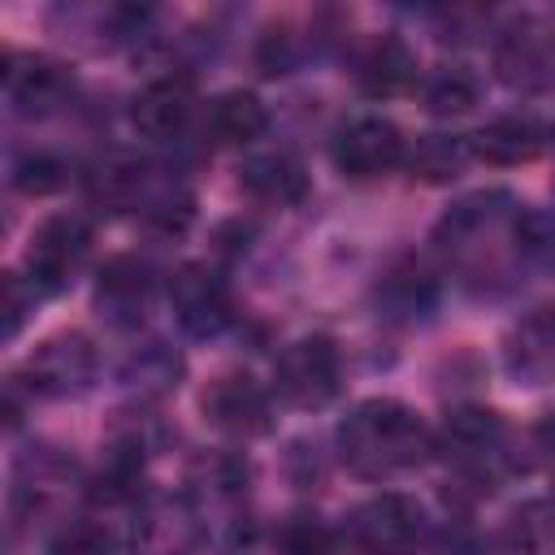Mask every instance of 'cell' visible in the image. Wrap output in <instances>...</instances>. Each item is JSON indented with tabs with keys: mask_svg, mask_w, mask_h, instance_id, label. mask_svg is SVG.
<instances>
[{
	"mask_svg": "<svg viewBox=\"0 0 555 555\" xmlns=\"http://www.w3.org/2000/svg\"><path fill=\"white\" fill-rule=\"evenodd\" d=\"M464 160H468V139L425 134V139H416L408 165H412V173L425 178V182H447V178H455V173L464 169Z\"/></svg>",
	"mask_w": 555,
	"mask_h": 555,
	"instance_id": "obj_24",
	"label": "cell"
},
{
	"mask_svg": "<svg viewBox=\"0 0 555 555\" xmlns=\"http://www.w3.org/2000/svg\"><path fill=\"white\" fill-rule=\"evenodd\" d=\"M147 182H152V169L147 160L130 156V152H108L91 165L87 173V191L100 208L108 212H126V208H139L147 199Z\"/></svg>",
	"mask_w": 555,
	"mask_h": 555,
	"instance_id": "obj_17",
	"label": "cell"
},
{
	"mask_svg": "<svg viewBox=\"0 0 555 555\" xmlns=\"http://www.w3.org/2000/svg\"><path fill=\"white\" fill-rule=\"evenodd\" d=\"M22 317H26L22 278H17V273H4V338H13V334L22 330Z\"/></svg>",
	"mask_w": 555,
	"mask_h": 555,
	"instance_id": "obj_30",
	"label": "cell"
},
{
	"mask_svg": "<svg viewBox=\"0 0 555 555\" xmlns=\"http://www.w3.org/2000/svg\"><path fill=\"white\" fill-rule=\"evenodd\" d=\"M169 308H173V321L191 338H212V334H221L234 321L230 286L208 264H182V269H173V278H169Z\"/></svg>",
	"mask_w": 555,
	"mask_h": 555,
	"instance_id": "obj_6",
	"label": "cell"
},
{
	"mask_svg": "<svg viewBox=\"0 0 555 555\" xmlns=\"http://www.w3.org/2000/svg\"><path fill=\"white\" fill-rule=\"evenodd\" d=\"M425 104L429 113L438 117H455V113H468L477 104V78L468 69H438L425 78Z\"/></svg>",
	"mask_w": 555,
	"mask_h": 555,
	"instance_id": "obj_25",
	"label": "cell"
},
{
	"mask_svg": "<svg viewBox=\"0 0 555 555\" xmlns=\"http://www.w3.org/2000/svg\"><path fill=\"white\" fill-rule=\"evenodd\" d=\"M278 555H338V538L321 516H291L278 529Z\"/></svg>",
	"mask_w": 555,
	"mask_h": 555,
	"instance_id": "obj_26",
	"label": "cell"
},
{
	"mask_svg": "<svg viewBox=\"0 0 555 555\" xmlns=\"http://www.w3.org/2000/svg\"><path fill=\"white\" fill-rule=\"evenodd\" d=\"M204 416L230 438H260L273 425L269 390L247 373H225L204 390Z\"/></svg>",
	"mask_w": 555,
	"mask_h": 555,
	"instance_id": "obj_11",
	"label": "cell"
},
{
	"mask_svg": "<svg viewBox=\"0 0 555 555\" xmlns=\"http://www.w3.org/2000/svg\"><path fill=\"white\" fill-rule=\"evenodd\" d=\"M48 555H113V538H108V529L87 525V520L82 525H65L52 538Z\"/></svg>",
	"mask_w": 555,
	"mask_h": 555,
	"instance_id": "obj_28",
	"label": "cell"
},
{
	"mask_svg": "<svg viewBox=\"0 0 555 555\" xmlns=\"http://www.w3.org/2000/svg\"><path fill=\"white\" fill-rule=\"evenodd\" d=\"M95 369H100V360H95V347L87 334H56V338L39 343L35 356L26 360V386L48 399H74V395L91 390Z\"/></svg>",
	"mask_w": 555,
	"mask_h": 555,
	"instance_id": "obj_7",
	"label": "cell"
},
{
	"mask_svg": "<svg viewBox=\"0 0 555 555\" xmlns=\"http://www.w3.org/2000/svg\"><path fill=\"white\" fill-rule=\"evenodd\" d=\"M264 126H269V113L251 91H225L208 104V130L217 134V143H234V147L256 143Z\"/></svg>",
	"mask_w": 555,
	"mask_h": 555,
	"instance_id": "obj_21",
	"label": "cell"
},
{
	"mask_svg": "<svg viewBox=\"0 0 555 555\" xmlns=\"http://www.w3.org/2000/svg\"><path fill=\"white\" fill-rule=\"evenodd\" d=\"M61 182H65V165L56 156H48V152H30V156H22L13 165V186L22 195H48Z\"/></svg>",
	"mask_w": 555,
	"mask_h": 555,
	"instance_id": "obj_27",
	"label": "cell"
},
{
	"mask_svg": "<svg viewBox=\"0 0 555 555\" xmlns=\"http://www.w3.org/2000/svg\"><path fill=\"white\" fill-rule=\"evenodd\" d=\"M4 95L22 117H48L74 95V74L39 52H13L4 61Z\"/></svg>",
	"mask_w": 555,
	"mask_h": 555,
	"instance_id": "obj_9",
	"label": "cell"
},
{
	"mask_svg": "<svg viewBox=\"0 0 555 555\" xmlns=\"http://www.w3.org/2000/svg\"><path fill=\"white\" fill-rule=\"evenodd\" d=\"M195 113V87L186 78H156L130 100V121L147 139H173Z\"/></svg>",
	"mask_w": 555,
	"mask_h": 555,
	"instance_id": "obj_14",
	"label": "cell"
},
{
	"mask_svg": "<svg viewBox=\"0 0 555 555\" xmlns=\"http://www.w3.org/2000/svg\"><path fill=\"white\" fill-rule=\"evenodd\" d=\"M494 74L516 95H546L555 87V26L520 13L494 39Z\"/></svg>",
	"mask_w": 555,
	"mask_h": 555,
	"instance_id": "obj_2",
	"label": "cell"
},
{
	"mask_svg": "<svg viewBox=\"0 0 555 555\" xmlns=\"http://www.w3.org/2000/svg\"><path fill=\"white\" fill-rule=\"evenodd\" d=\"M273 390L295 408H321L338 395V351L330 338H295L273 364Z\"/></svg>",
	"mask_w": 555,
	"mask_h": 555,
	"instance_id": "obj_5",
	"label": "cell"
},
{
	"mask_svg": "<svg viewBox=\"0 0 555 555\" xmlns=\"http://www.w3.org/2000/svg\"><path fill=\"white\" fill-rule=\"evenodd\" d=\"M403 160V134L386 117H356L334 134V165L347 178H377Z\"/></svg>",
	"mask_w": 555,
	"mask_h": 555,
	"instance_id": "obj_10",
	"label": "cell"
},
{
	"mask_svg": "<svg viewBox=\"0 0 555 555\" xmlns=\"http://www.w3.org/2000/svg\"><path fill=\"white\" fill-rule=\"evenodd\" d=\"M512 247L533 269H555V212L529 208L512 217Z\"/></svg>",
	"mask_w": 555,
	"mask_h": 555,
	"instance_id": "obj_23",
	"label": "cell"
},
{
	"mask_svg": "<svg viewBox=\"0 0 555 555\" xmlns=\"http://www.w3.org/2000/svg\"><path fill=\"white\" fill-rule=\"evenodd\" d=\"M91 251V225L82 217H48L35 234H30V247H26V273H30V286L43 291V295H56L74 282V273L82 269Z\"/></svg>",
	"mask_w": 555,
	"mask_h": 555,
	"instance_id": "obj_4",
	"label": "cell"
},
{
	"mask_svg": "<svg viewBox=\"0 0 555 555\" xmlns=\"http://www.w3.org/2000/svg\"><path fill=\"white\" fill-rule=\"evenodd\" d=\"M416 82V56L403 39H377L360 61V87L369 95H399Z\"/></svg>",
	"mask_w": 555,
	"mask_h": 555,
	"instance_id": "obj_20",
	"label": "cell"
},
{
	"mask_svg": "<svg viewBox=\"0 0 555 555\" xmlns=\"http://www.w3.org/2000/svg\"><path fill=\"white\" fill-rule=\"evenodd\" d=\"M139 377L143 382H152V386H173V377H178V360L160 347V343H152L130 369H126V382H134L139 386Z\"/></svg>",
	"mask_w": 555,
	"mask_h": 555,
	"instance_id": "obj_29",
	"label": "cell"
},
{
	"mask_svg": "<svg viewBox=\"0 0 555 555\" xmlns=\"http://www.w3.org/2000/svg\"><path fill=\"white\" fill-rule=\"evenodd\" d=\"M503 434H507V429H503V416H499V412H490V408H477V403H464V408L447 412L438 442H442V451H451L455 460L481 464V460L499 455V447H503Z\"/></svg>",
	"mask_w": 555,
	"mask_h": 555,
	"instance_id": "obj_18",
	"label": "cell"
},
{
	"mask_svg": "<svg viewBox=\"0 0 555 555\" xmlns=\"http://www.w3.org/2000/svg\"><path fill=\"white\" fill-rule=\"evenodd\" d=\"M551 139H555V126H551Z\"/></svg>",
	"mask_w": 555,
	"mask_h": 555,
	"instance_id": "obj_31",
	"label": "cell"
},
{
	"mask_svg": "<svg viewBox=\"0 0 555 555\" xmlns=\"http://www.w3.org/2000/svg\"><path fill=\"white\" fill-rule=\"evenodd\" d=\"M147 304H152V269H147V260H139V256H113L100 269V278H95V312L108 325L130 330V325L143 321Z\"/></svg>",
	"mask_w": 555,
	"mask_h": 555,
	"instance_id": "obj_13",
	"label": "cell"
},
{
	"mask_svg": "<svg viewBox=\"0 0 555 555\" xmlns=\"http://www.w3.org/2000/svg\"><path fill=\"white\" fill-rule=\"evenodd\" d=\"M373 299L390 321H421L438 304V278L421 260H399L382 273Z\"/></svg>",
	"mask_w": 555,
	"mask_h": 555,
	"instance_id": "obj_16",
	"label": "cell"
},
{
	"mask_svg": "<svg viewBox=\"0 0 555 555\" xmlns=\"http://www.w3.org/2000/svg\"><path fill=\"white\" fill-rule=\"evenodd\" d=\"M351 529L373 555H412L425 542V507L408 494H377L351 516Z\"/></svg>",
	"mask_w": 555,
	"mask_h": 555,
	"instance_id": "obj_8",
	"label": "cell"
},
{
	"mask_svg": "<svg viewBox=\"0 0 555 555\" xmlns=\"http://www.w3.org/2000/svg\"><path fill=\"white\" fill-rule=\"evenodd\" d=\"M503 369L520 386L555 382V304H542L512 325L503 343Z\"/></svg>",
	"mask_w": 555,
	"mask_h": 555,
	"instance_id": "obj_12",
	"label": "cell"
},
{
	"mask_svg": "<svg viewBox=\"0 0 555 555\" xmlns=\"http://www.w3.org/2000/svg\"><path fill=\"white\" fill-rule=\"evenodd\" d=\"M503 546L512 555H546L555 546V503H520L503 525Z\"/></svg>",
	"mask_w": 555,
	"mask_h": 555,
	"instance_id": "obj_22",
	"label": "cell"
},
{
	"mask_svg": "<svg viewBox=\"0 0 555 555\" xmlns=\"http://www.w3.org/2000/svg\"><path fill=\"white\" fill-rule=\"evenodd\" d=\"M542 147V126L533 117H494L477 134H468V156L486 165H520Z\"/></svg>",
	"mask_w": 555,
	"mask_h": 555,
	"instance_id": "obj_19",
	"label": "cell"
},
{
	"mask_svg": "<svg viewBox=\"0 0 555 555\" xmlns=\"http://www.w3.org/2000/svg\"><path fill=\"white\" fill-rule=\"evenodd\" d=\"M429 425L399 399H364L338 425V460L369 481L408 473L434 455Z\"/></svg>",
	"mask_w": 555,
	"mask_h": 555,
	"instance_id": "obj_1",
	"label": "cell"
},
{
	"mask_svg": "<svg viewBox=\"0 0 555 555\" xmlns=\"http://www.w3.org/2000/svg\"><path fill=\"white\" fill-rule=\"evenodd\" d=\"M204 516L191 494H143L130 520V555H195Z\"/></svg>",
	"mask_w": 555,
	"mask_h": 555,
	"instance_id": "obj_3",
	"label": "cell"
},
{
	"mask_svg": "<svg viewBox=\"0 0 555 555\" xmlns=\"http://www.w3.org/2000/svg\"><path fill=\"white\" fill-rule=\"evenodd\" d=\"M238 186L260 204L286 208V204H299L308 195V169L295 152H282V147L256 152L238 165Z\"/></svg>",
	"mask_w": 555,
	"mask_h": 555,
	"instance_id": "obj_15",
	"label": "cell"
}]
</instances>
